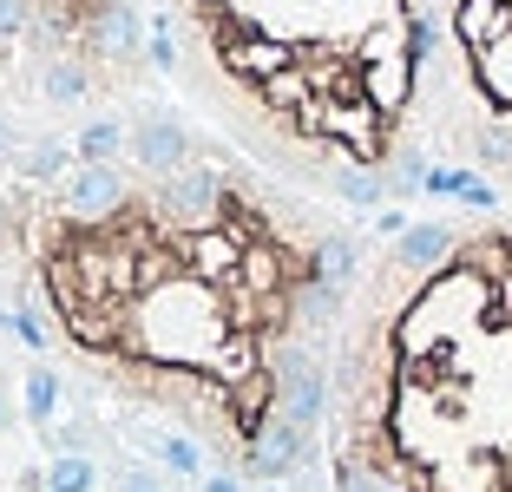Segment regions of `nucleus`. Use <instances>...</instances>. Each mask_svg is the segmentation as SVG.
<instances>
[{"label": "nucleus", "instance_id": "f257e3e1", "mask_svg": "<svg viewBox=\"0 0 512 492\" xmlns=\"http://www.w3.org/2000/svg\"><path fill=\"white\" fill-rule=\"evenodd\" d=\"M335 394V492H512V217L480 210L421 276L388 256Z\"/></svg>", "mask_w": 512, "mask_h": 492}, {"label": "nucleus", "instance_id": "f03ea898", "mask_svg": "<svg viewBox=\"0 0 512 492\" xmlns=\"http://www.w3.org/2000/svg\"><path fill=\"white\" fill-rule=\"evenodd\" d=\"M447 132L467 145V171L512 191V0H453L447 7Z\"/></svg>", "mask_w": 512, "mask_h": 492}, {"label": "nucleus", "instance_id": "7ed1b4c3", "mask_svg": "<svg viewBox=\"0 0 512 492\" xmlns=\"http://www.w3.org/2000/svg\"><path fill=\"white\" fill-rule=\"evenodd\" d=\"M237 335L230 322V302L217 283H197V276H171V283H151L132 302V342L125 355L151 361V368H211V355Z\"/></svg>", "mask_w": 512, "mask_h": 492}, {"label": "nucleus", "instance_id": "20e7f679", "mask_svg": "<svg viewBox=\"0 0 512 492\" xmlns=\"http://www.w3.org/2000/svg\"><path fill=\"white\" fill-rule=\"evenodd\" d=\"M224 204H230V184L224 171H211V164H184V171H171V178L151 184V224L165 230H211L224 224Z\"/></svg>", "mask_w": 512, "mask_h": 492}, {"label": "nucleus", "instance_id": "39448f33", "mask_svg": "<svg viewBox=\"0 0 512 492\" xmlns=\"http://www.w3.org/2000/svg\"><path fill=\"white\" fill-rule=\"evenodd\" d=\"M217 60L224 73H237L243 86H270L276 73H296V46L283 33L256 27V20H237L230 33H217Z\"/></svg>", "mask_w": 512, "mask_h": 492}, {"label": "nucleus", "instance_id": "423d86ee", "mask_svg": "<svg viewBox=\"0 0 512 492\" xmlns=\"http://www.w3.org/2000/svg\"><path fill=\"white\" fill-rule=\"evenodd\" d=\"M125 204H132V191H125L119 164H73V178L60 184L66 224H112Z\"/></svg>", "mask_w": 512, "mask_h": 492}, {"label": "nucleus", "instance_id": "0eeeda50", "mask_svg": "<svg viewBox=\"0 0 512 492\" xmlns=\"http://www.w3.org/2000/svg\"><path fill=\"white\" fill-rule=\"evenodd\" d=\"M309 440H316V433H302L296 420L270 414L263 427H256V440L243 447V473H250V479H263V486H283V479L296 473L302 460H309Z\"/></svg>", "mask_w": 512, "mask_h": 492}, {"label": "nucleus", "instance_id": "6e6552de", "mask_svg": "<svg viewBox=\"0 0 512 492\" xmlns=\"http://www.w3.org/2000/svg\"><path fill=\"white\" fill-rule=\"evenodd\" d=\"M178 250H184V276L224 289V283H237L243 256H250V237H243L237 224H211V230H184Z\"/></svg>", "mask_w": 512, "mask_h": 492}, {"label": "nucleus", "instance_id": "1a4fd4ad", "mask_svg": "<svg viewBox=\"0 0 512 492\" xmlns=\"http://www.w3.org/2000/svg\"><path fill=\"white\" fill-rule=\"evenodd\" d=\"M132 158L145 164L151 178H171V171L191 164V132H184L171 112H145V119L132 125Z\"/></svg>", "mask_w": 512, "mask_h": 492}, {"label": "nucleus", "instance_id": "9d476101", "mask_svg": "<svg viewBox=\"0 0 512 492\" xmlns=\"http://www.w3.org/2000/svg\"><path fill=\"white\" fill-rule=\"evenodd\" d=\"M453 243H460V224H447V217H427V224H407L401 237H394V250H388V256H394L401 269H414V276H421V269L447 263Z\"/></svg>", "mask_w": 512, "mask_h": 492}, {"label": "nucleus", "instance_id": "9b49d317", "mask_svg": "<svg viewBox=\"0 0 512 492\" xmlns=\"http://www.w3.org/2000/svg\"><path fill=\"white\" fill-rule=\"evenodd\" d=\"M145 40H151L145 20H138L125 0H99V7H92V46H99V53H138Z\"/></svg>", "mask_w": 512, "mask_h": 492}, {"label": "nucleus", "instance_id": "f8f14e48", "mask_svg": "<svg viewBox=\"0 0 512 492\" xmlns=\"http://www.w3.org/2000/svg\"><path fill=\"white\" fill-rule=\"evenodd\" d=\"M316 276L335 289H355L362 283V243L348 237V230H329V237H316Z\"/></svg>", "mask_w": 512, "mask_h": 492}, {"label": "nucleus", "instance_id": "ddd939ff", "mask_svg": "<svg viewBox=\"0 0 512 492\" xmlns=\"http://www.w3.org/2000/svg\"><path fill=\"white\" fill-rule=\"evenodd\" d=\"M79 164H119L125 151H132V125H119V119H92L86 132H79Z\"/></svg>", "mask_w": 512, "mask_h": 492}, {"label": "nucleus", "instance_id": "4468645a", "mask_svg": "<svg viewBox=\"0 0 512 492\" xmlns=\"http://www.w3.org/2000/svg\"><path fill=\"white\" fill-rule=\"evenodd\" d=\"M20 407H27V420H40V427L60 414V374L46 368V361L27 368V381H20Z\"/></svg>", "mask_w": 512, "mask_h": 492}, {"label": "nucleus", "instance_id": "2eb2a0df", "mask_svg": "<svg viewBox=\"0 0 512 492\" xmlns=\"http://www.w3.org/2000/svg\"><path fill=\"white\" fill-rule=\"evenodd\" d=\"M40 92H46L53 105H79V99L92 92V79H86V66H79V60H46Z\"/></svg>", "mask_w": 512, "mask_h": 492}, {"label": "nucleus", "instance_id": "dca6fc26", "mask_svg": "<svg viewBox=\"0 0 512 492\" xmlns=\"http://www.w3.org/2000/svg\"><path fill=\"white\" fill-rule=\"evenodd\" d=\"M20 178H33V184L73 178V171H66V145H60V138H40L33 151H20Z\"/></svg>", "mask_w": 512, "mask_h": 492}, {"label": "nucleus", "instance_id": "f3484780", "mask_svg": "<svg viewBox=\"0 0 512 492\" xmlns=\"http://www.w3.org/2000/svg\"><path fill=\"white\" fill-rule=\"evenodd\" d=\"M92 486H99V473H92L86 453H60L46 466V492H92Z\"/></svg>", "mask_w": 512, "mask_h": 492}, {"label": "nucleus", "instance_id": "a211bd4d", "mask_svg": "<svg viewBox=\"0 0 512 492\" xmlns=\"http://www.w3.org/2000/svg\"><path fill=\"white\" fill-rule=\"evenodd\" d=\"M158 460H165L171 479H197L204 473V453H197L191 433H165V440H158Z\"/></svg>", "mask_w": 512, "mask_h": 492}, {"label": "nucleus", "instance_id": "6ab92c4d", "mask_svg": "<svg viewBox=\"0 0 512 492\" xmlns=\"http://www.w3.org/2000/svg\"><path fill=\"white\" fill-rule=\"evenodd\" d=\"M0 328H7V335H20L27 348H46V342H53V335H46V322L33 309H0Z\"/></svg>", "mask_w": 512, "mask_h": 492}, {"label": "nucleus", "instance_id": "aec40b11", "mask_svg": "<svg viewBox=\"0 0 512 492\" xmlns=\"http://www.w3.org/2000/svg\"><path fill=\"white\" fill-rule=\"evenodd\" d=\"M145 53H151V66H165V73L178 66V40H171V27H165V20H151V40H145Z\"/></svg>", "mask_w": 512, "mask_h": 492}, {"label": "nucleus", "instance_id": "412c9836", "mask_svg": "<svg viewBox=\"0 0 512 492\" xmlns=\"http://www.w3.org/2000/svg\"><path fill=\"white\" fill-rule=\"evenodd\" d=\"M27 33V0H0V40Z\"/></svg>", "mask_w": 512, "mask_h": 492}, {"label": "nucleus", "instance_id": "4be33fe9", "mask_svg": "<svg viewBox=\"0 0 512 492\" xmlns=\"http://www.w3.org/2000/svg\"><path fill=\"white\" fill-rule=\"evenodd\" d=\"M119 492H165V479L145 473V466H125V473H119Z\"/></svg>", "mask_w": 512, "mask_h": 492}, {"label": "nucleus", "instance_id": "5701e85b", "mask_svg": "<svg viewBox=\"0 0 512 492\" xmlns=\"http://www.w3.org/2000/svg\"><path fill=\"white\" fill-rule=\"evenodd\" d=\"M0 164H20V138H14V125L0 119Z\"/></svg>", "mask_w": 512, "mask_h": 492}, {"label": "nucleus", "instance_id": "b1692460", "mask_svg": "<svg viewBox=\"0 0 512 492\" xmlns=\"http://www.w3.org/2000/svg\"><path fill=\"white\" fill-rule=\"evenodd\" d=\"M204 492H243V473H204Z\"/></svg>", "mask_w": 512, "mask_h": 492}, {"label": "nucleus", "instance_id": "393cba45", "mask_svg": "<svg viewBox=\"0 0 512 492\" xmlns=\"http://www.w3.org/2000/svg\"><path fill=\"white\" fill-rule=\"evenodd\" d=\"M14 427V407H7V394H0V433Z\"/></svg>", "mask_w": 512, "mask_h": 492}, {"label": "nucleus", "instance_id": "a878e982", "mask_svg": "<svg viewBox=\"0 0 512 492\" xmlns=\"http://www.w3.org/2000/svg\"><path fill=\"white\" fill-rule=\"evenodd\" d=\"M7 230H14V217H7V197H0V243H7Z\"/></svg>", "mask_w": 512, "mask_h": 492}, {"label": "nucleus", "instance_id": "bb28decb", "mask_svg": "<svg viewBox=\"0 0 512 492\" xmlns=\"http://www.w3.org/2000/svg\"><path fill=\"white\" fill-rule=\"evenodd\" d=\"M263 492H283V486H263Z\"/></svg>", "mask_w": 512, "mask_h": 492}]
</instances>
